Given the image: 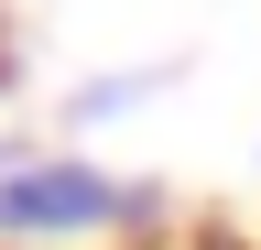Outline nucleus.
I'll return each mask as SVG.
<instances>
[{"label": "nucleus", "instance_id": "1", "mask_svg": "<svg viewBox=\"0 0 261 250\" xmlns=\"http://www.w3.org/2000/svg\"><path fill=\"white\" fill-rule=\"evenodd\" d=\"M163 196L152 185H120L98 174L87 152H33V163H0V239L33 250V239H98V229H142Z\"/></svg>", "mask_w": 261, "mask_h": 250}, {"label": "nucleus", "instance_id": "2", "mask_svg": "<svg viewBox=\"0 0 261 250\" xmlns=\"http://www.w3.org/2000/svg\"><path fill=\"white\" fill-rule=\"evenodd\" d=\"M130 250H163V239H130ZM174 250H250V239H174Z\"/></svg>", "mask_w": 261, "mask_h": 250}]
</instances>
